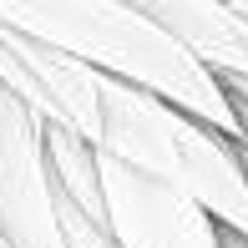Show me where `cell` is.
<instances>
[{
    "mask_svg": "<svg viewBox=\"0 0 248 248\" xmlns=\"http://www.w3.org/2000/svg\"><path fill=\"white\" fill-rule=\"evenodd\" d=\"M96 152L137 167L193 198L218 228L248 238V162L243 147L193 122L172 101L101 76V142Z\"/></svg>",
    "mask_w": 248,
    "mask_h": 248,
    "instance_id": "cell-2",
    "label": "cell"
},
{
    "mask_svg": "<svg viewBox=\"0 0 248 248\" xmlns=\"http://www.w3.org/2000/svg\"><path fill=\"white\" fill-rule=\"evenodd\" d=\"M0 238L5 248H71L46 162V122L0 86Z\"/></svg>",
    "mask_w": 248,
    "mask_h": 248,
    "instance_id": "cell-3",
    "label": "cell"
},
{
    "mask_svg": "<svg viewBox=\"0 0 248 248\" xmlns=\"http://www.w3.org/2000/svg\"><path fill=\"white\" fill-rule=\"evenodd\" d=\"M96 172H101L107 233L117 248H223V228L177 187L157 183L107 152H96Z\"/></svg>",
    "mask_w": 248,
    "mask_h": 248,
    "instance_id": "cell-4",
    "label": "cell"
},
{
    "mask_svg": "<svg viewBox=\"0 0 248 248\" xmlns=\"http://www.w3.org/2000/svg\"><path fill=\"white\" fill-rule=\"evenodd\" d=\"M0 86L46 127L71 132L86 147L101 142V76L86 71L81 61L0 26Z\"/></svg>",
    "mask_w": 248,
    "mask_h": 248,
    "instance_id": "cell-5",
    "label": "cell"
},
{
    "mask_svg": "<svg viewBox=\"0 0 248 248\" xmlns=\"http://www.w3.org/2000/svg\"><path fill=\"white\" fill-rule=\"evenodd\" d=\"M0 26L46 51L71 56L96 76L172 101L177 111H187L228 142L243 137L223 81L193 51H183L167 31H157L122 0H0Z\"/></svg>",
    "mask_w": 248,
    "mask_h": 248,
    "instance_id": "cell-1",
    "label": "cell"
}]
</instances>
